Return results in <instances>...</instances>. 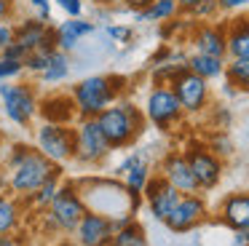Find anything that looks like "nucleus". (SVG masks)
<instances>
[{"mask_svg":"<svg viewBox=\"0 0 249 246\" xmlns=\"http://www.w3.org/2000/svg\"><path fill=\"white\" fill-rule=\"evenodd\" d=\"M6 176H8V193L17 198H30L51 174L62 171L59 163H51L35 144L27 142H11L6 153Z\"/></svg>","mask_w":249,"mask_h":246,"instance_id":"nucleus-1","label":"nucleus"},{"mask_svg":"<svg viewBox=\"0 0 249 246\" xmlns=\"http://www.w3.org/2000/svg\"><path fill=\"white\" fill-rule=\"evenodd\" d=\"M97 123L107 139L110 150H131L147 128V118L131 99H118L97 115Z\"/></svg>","mask_w":249,"mask_h":246,"instance_id":"nucleus-2","label":"nucleus"},{"mask_svg":"<svg viewBox=\"0 0 249 246\" xmlns=\"http://www.w3.org/2000/svg\"><path fill=\"white\" fill-rule=\"evenodd\" d=\"M124 86H129V78L115 72L89 75V78H81L78 83H72L70 96L75 102L78 118H97L105 107L124 99Z\"/></svg>","mask_w":249,"mask_h":246,"instance_id":"nucleus-3","label":"nucleus"},{"mask_svg":"<svg viewBox=\"0 0 249 246\" xmlns=\"http://www.w3.org/2000/svg\"><path fill=\"white\" fill-rule=\"evenodd\" d=\"M86 211L89 209L81 198L78 185L72 179H62L54 201H51L49 209L43 211V228L54 235H72Z\"/></svg>","mask_w":249,"mask_h":246,"instance_id":"nucleus-4","label":"nucleus"},{"mask_svg":"<svg viewBox=\"0 0 249 246\" xmlns=\"http://www.w3.org/2000/svg\"><path fill=\"white\" fill-rule=\"evenodd\" d=\"M142 112H145L147 123L153 128H158L161 134H172L177 131L185 123V110L177 102L172 86H150L145 96V105H142Z\"/></svg>","mask_w":249,"mask_h":246,"instance_id":"nucleus-5","label":"nucleus"},{"mask_svg":"<svg viewBox=\"0 0 249 246\" xmlns=\"http://www.w3.org/2000/svg\"><path fill=\"white\" fill-rule=\"evenodd\" d=\"M0 102L3 112L11 123L19 128H30L33 121L38 118V86L33 80H19V83H3L0 86Z\"/></svg>","mask_w":249,"mask_h":246,"instance_id":"nucleus-6","label":"nucleus"},{"mask_svg":"<svg viewBox=\"0 0 249 246\" xmlns=\"http://www.w3.org/2000/svg\"><path fill=\"white\" fill-rule=\"evenodd\" d=\"M182 155L188 158L190 171H193L201 193H212V190L220 187L222 174H225V160L217 158V155L206 147V142H201V139H188L185 147H182Z\"/></svg>","mask_w":249,"mask_h":246,"instance_id":"nucleus-7","label":"nucleus"},{"mask_svg":"<svg viewBox=\"0 0 249 246\" xmlns=\"http://www.w3.org/2000/svg\"><path fill=\"white\" fill-rule=\"evenodd\" d=\"M110 153L113 150H110L97 118H78L75 121V155H72V160L94 169V166H102Z\"/></svg>","mask_w":249,"mask_h":246,"instance_id":"nucleus-8","label":"nucleus"},{"mask_svg":"<svg viewBox=\"0 0 249 246\" xmlns=\"http://www.w3.org/2000/svg\"><path fill=\"white\" fill-rule=\"evenodd\" d=\"M35 147L51 160V163L65 166L67 160H72L75 155V123L65 126V123H46L40 121V126L35 128Z\"/></svg>","mask_w":249,"mask_h":246,"instance_id":"nucleus-9","label":"nucleus"},{"mask_svg":"<svg viewBox=\"0 0 249 246\" xmlns=\"http://www.w3.org/2000/svg\"><path fill=\"white\" fill-rule=\"evenodd\" d=\"M169 86H172L174 96H177V102L182 105V110H185L188 118L204 115V112L212 107V86H209V80L198 78V75L190 72V70H182V72H179Z\"/></svg>","mask_w":249,"mask_h":246,"instance_id":"nucleus-10","label":"nucleus"},{"mask_svg":"<svg viewBox=\"0 0 249 246\" xmlns=\"http://www.w3.org/2000/svg\"><path fill=\"white\" fill-rule=\"evenodd\" d=\"M206 219H209V206H206L204 193H190V195L179 198V203L174 206V211L166 217L163 225H166L172 233L185 235V233L198 230Z\"/></svg>","mask_w":249,"mask_h":246,"instance_id":"nucleus-11","label":"nucleus"},{"mask_svg":"<svg viewBox=\"0 0 249 246\" xmlns=\"http://www.w3.org/2000/svg\"><path fill=\"white\" fill-rule=\"evenodd\" d=\"M142 198H145L147 209H150V217L156 222H166V217L174 211V206L179 203L182 193H177L158 171H153V176L147 179L145 190H142Z\"/></svg>","mask_w":249,"mask_h":246,"instance_id":"nucleus-12","label":"nucleus"},{"mask_svg":"<svg viewBox=\"0 0 249 246\" xmlns=\"http://www.w3.org/2000/svg\"><path fill=\"white\" fill-rule=\"evenodd\" d=\"M158 174H161L177 193H182V195L201 193L198 182H196L193 171H190L188 158L182 155V150H169V153H163L161 163H158Z\"/></svg>","mask_w":249,"mask_h":246,"instance_id":"nucleus-13","label":"nucleus"},{"mask_svg":"<svg viewBox=\"0 0 249 246\" xmlns=\"http://www.w3.org/2000/svg\"><path fill=\"white\" fill-rule=\"evenodd\" d=\"M190 46H193L196 53L228 59L225 21H198V24H193L190 27Z\"/></svg>","mask_w":249,"mask_h":246,"instance_id":"nucleus-14","label":"nucleus"},{"mask_svg":"<svg viewBox=\"0 0 249 246\" xmlns=\"http://www.w3.org/2000/svg\"><path fill=\"white\" fill-rule=\"evenodd\" d=\"M113 233H115V228L107 217H102L97 211H86L83 219L78 222L75 233H72V241L78 246H110Z\"/></svg>","mask_w":249,"mask_h":246,"instance_id":"nucleus-15","label":"nucleus"},{"mask_svg":"<svg viewBox=\"0 0 249 246\" xmlns=\"http://www.w3.org/2000/svg\"><path fill=\"white\" fill-rule=\"evenodd\" d=\"M38 115H40V121H46V123H65V126H72V123L78 121L75 102H72L70 94H62V91L40 96Z\"/></svg>","mask_w":249,"mask_h":246,"instance_id":"nucleus-16","label":"nucleus"},{"mask_svg":"<svg viewBox=\"0 0 249 246\" xmlns=\"http://www.w3.org/2000/svg\"><path fill=\"white\" fill-rule=\"evenodd\" d=\"M217 219L228 230H247L249 228V193L236 190L228 193L217 206Z\"/></svg>","mask_w":249,"mask_h":246,"instance_id":"nucleus-17","label":"nucleus"},{"mask_svg":"<svg viewBox=\"0 0 249 246\" xmlns=\"http://www.w3.org/2000/svg\"><path fill=\"white\" fill-rule=\"evenodd\" d=\"M56 27V46L59 51L65 53H72L78 46H81L83 37H89L94 30H97V21H91L89 16H75V19H62Z\"/></svg>","mask_w":249,"mask_h":246,"instance_id":"nucleus-18","label":"nucleus"},{"mask_svg":"<svg viewBox=\"0 0 249 246\" xmlns=\"http://www.w3.org/2000/svg\"><path fill=\"white\" fill-rule=\"evenodd\" d=\"M228 59H249V14H236L225 19Z\"/></svg>","mask_w":249,"mask_h":246,"instance_id":"nucleus-19","label":"nucleus"},{"mask_svg":"<svg viewBox=\"0 0 249 246\" xmlns=\"http://www.w3.org/2000/svg\"><path fill=\"white\" fill-rule=\"evenodd\" d=\"M46 30H49V21L38 19V16H24L22 21L14 24V43H19L24 51H35L43 40Z\"/></svg>","mask_w":249,"mask_h":246,"instance_id":"nucleus-20","label":"nucleus"},{"mask_svg":"<svg viewBox=\"0 0 249 246\" xmlns=\"http://www.w3.org/2000/svg\"><path fill=\"white\" fill-rule=\"evenodd\" d=\"M225 62L228 59H220V56H209V53H188V70L190 72H196L198 78L204 80H220L222 75H225Z\"/></svg>","mask_w":249,"mask_h":246,"instance_id":"nucleus-21","label":"nucleus"},{"mask_svg":"<svg viewBox=\"0 0 249 246\" xmlns=\"http://www.w3.org/2000/svg\"><path fill=\"white\" fill-rule=\"evenodd\" d=\"M182 14L177 5V0H153L150 5H145L142 11H134V21L145 24V21H172Z\"/></svg>","mask_w":249,"mask_h":246,"instance_id":"nucleus-22","label":"nucleus"},{"mask_svg":"<svg viewBox=\"0 0 249 246\" xmlns=\"http://www.w3.org/2000/svg\"><path fill=\"white\" fill-rule=\"evenodd\" d=\"M22 198L17 195H6V193H0V235L6 233H17V228L22 225Z\"/></svg>","mask_w":249,"mask_h":246,"instance_id":"nucleus-23","label":"nucleus"},{"mask_svg":"<svg viewBox=\"0 0 249 246\" xmlns=\"http://www.w3.org/2000/svg\"><path fill=\"white\" fill-rule=\"evenodd\" d=\"M150 176H153V163H150V158H147V155H142V158L137 160V163L131 166L124 176H121V182L126 185V190H129V193L142 195V190H145V185H147V179H150Z\"/></svg>","mask_w":249,"mask_h":246,"instance_id":"nucleus-24","label":"nucleus"},{"mask_svg":"<svg viewBox=\"0 0 249 246\" xmlns=\"http://www.w3.org/2000/svg\"><path fill=\"white\" fill-rule=\"evenodd\" d=\"M70 70H72L70 53H65V51H59V48H56V51L49 56V64H46V70L38 75V78H40V83H46V86L62 83V80L70 75Z\"/></svg>","mask_w":249,"mask_h":246,"instance_id":"nucleus-25","label":"nucleus"},{"mask_svg":"<svg viewBox=\"0 0 249 246\" xmlns=\"http://www.w3.org/2000/svg\"><path fill=\"white\" fill-rule=\"evenodd\" d=\"M62 174H65V171H56V174H51L49 179H46L43 185H40L38 190L33 193V195L24 198V203H27V206H33L35 211H46V209H49V203L54 201L59 185H62Z\"/></svg>","mask_w":249,"mask_h":246,"instance_id":"nucleus-26","label":"nucleus"},{"mask_svg":"<svg viewBox=\"0 0 249 246\" xmlns=\"http://www.w3.org/2000/svg\"><path fill=\"white\" fill-rule=\"evenodd\" d=\"M110 246H150V241H147L145 228H142L137 219H131V222H126V225H121V228H115Z\"/></svg>","mask_w":249,"mask_h":246,"instance_id":"nucleus-27","label":"nucleus"},{"mask_svg":"<svg viewBox=\"0 0 249 246\" xmlns=\"http://www.w3.org/2000/svg\"><path fill=\"white\" fill-rule=\"evenodd\" d=\"M222 78H225L238 94H249V59H228L225 75H222Z\"/></svg>","mask_w":249,"mask_h":246,"instance_id":"nucleus-28","label":"nucleus"},{"mask_svg":"<svg viewBox=\"0 0 249 246\" xmlns=\"http://www.w3.org/2000/svg\"><path fill=\"white\" fill-rule=\"evenodd\" d=\"M206 147H209L217 158H222V160L231 158V155L236 153V144H233L231 134H228L225 128H214V131L206 137Z\"/></svg>","mask_w":249,"mask_h":246,"instance_id":"nucleus-29","label":"nucleus"},{"mask_svg":"<svg viewBox=\"0 0 249 246\" xmlns=\"http://www.w3.org/2000/svg\"><path fill=\"white\" fill-rule=\"evenodd\" d=\"M54 53V51H51ZM51 53H46V51H30L27 53V59H24V72H30V75H40L46 70V64H49V56Z\"/></svg>","mask_w":249,"mask_h":246,"instance_id":"nucleus-30","label":"nucleus"},{"mask_svg":"<svg viewBox=\"0 0 249 246\" xmlns=\"http://www.w3.org/2000/svg\"><path fill=\"white\" fill-rule=\"evenodd\" d=\"M220 14V5L217 0H201L193 11H190V19H198V21H212L214 16Z\"/></svg>","mask_w":249,"mask_h":246,"instance_id":"nucleus-31","label":"nucleus"},{"mask_svg":"<svg viewBox=\"0 0 249 246\" xmlns=\"http://www.w3.org/2000/svg\"><path fill=\"white\" fill-rule=\"evenodd\" d=\"M105 35L113 43H129L131 37H134V30H131L129 24H107L105 27Z\"/></svg>","mask_w":249,"mask_h":246,"instance_id":"nucleus-32","label":"nucleus"},{"mask_svg":"<svg viewBox=\"0 0 249 246\" xmlns=\"http://www.w3.org/2000/svg\"><path fill=\"white\" fill-rule=\"evenodd\" d=\"M24 75V64L22 62H8L0 56V80H11V78H22Z\"/></svg>","mask_w":249,"mask_h":246,"instance_id":"nucleus-33","label":"nucleus"},{"mask_svg":"<svg viewBox=\"0 0 249 246\" xmlns=\"http://www.w3.org/2000/svg\"><path fill=\"white\" fill-rule=\"evenodd\" d=\"M54 5L67 16V19H75V16H83V0H54Z\"/></svg>","mask_w":249,"mask_h":246,"instance_id":"nucleus-34","label":"nucleus"},{"mask_svg":"<svg viewBox=\"0 0 249 246\" xmlns=\"http://www.w3.org/2000/svg\"><path fill=\"white\" fill-rule=\"evenodd\" d=\"M217 5H220V14H228V16L249 11V0H217Z\"/></svg>","mask_w":249,"mask_h":246,"instance_id":"nucleus-35","label":"nucleus"},{"mask_svg":"<svg viewBox=\"0 0 249 246\" xmlns=\"http://www.w3.org/2000/svg\"><path fill=\"white\" fill-rule=\"evenodd\" d=\"M30 8L35 11V16L43 21H51V8H54V0H27Z\"/></svg>","mask_w":249,"mask_h":246,"instance_id":"nucleus-36","label":"nucleus"},{"mask_svg":"<svg viewBox=\"0 0 249 246\" xmlns=\"http://www.w3.org/2000/svg\"><path fill=\"white\" fill-rule=\"evenodd\" d=\"M142 155H145V153H142V150H131V153H126V158H124V160H121V163H118V166H115V171H113V174H115V176H118V179H121V176H124V174H126V171H129V169H131V166H134V163H137V160H140V158H142Z\"/></svg>","mask_w":249,"mask_h":246,"instance_id":"nucleus-37","label":"nucleus"},{"mask_svg":"<svg viewBox=\"0 0 249 246\" xmlns=\"http://www.w3.org/2000/svg\"><path fill=\"white\" fill-rule=\"evenodd\" d=\"M27 53H30V51H24V48L19 46V43H11V46H6L3 51H0V56H3V59H8V62H22V64H24Z\"/></svg>","mask_w":249,"mask_h":246,"instance_id":"nucleus-38","label":"nucleus"},{"mask_svg":"<svg viewBox=\"0 0 249 246\" xmlns=\"http://www.w3.org/2000/svg\"><path fill=\"white\" fill-rule=\"evenodd\" d=\"M11 43H14V24L3 21V24H0V51L6 46H11Z\"/></svg>","mask_w":249,"mask_h":246,"instance_id":"nucleus-39","label":"nucleus"},{"mask_svg":"<svg viewBox=\"0 0 249 246\" xmlns=\"http://www.w3.org/2000/svg\"><path fill=\"white\" fill-rule=\"evenodd\" d=\"M14 11H17V3H11V0H0V24L11 19Z\"/></svg>","mask_w":249,"mask_h":246,"instance_id":"nucleus-40","label":"nucleus"},{"mask_svg":"<svg viewBox=\"0 0 249 246\" xmlns=\"http://www.w3.org/2000/svg\"><path fill=\"white\" fill-rule=\"evenodd\" d=\"M231 246H249V230H231Z\"/></svg>","mask_w":249,"mask_h":246,"instance_id":"nucleus-41","label":"nucleus"},{"mask_svg":"<svg viewBox=\"0 0 249 246\" xmlns=\"http://www.w3.org/2000/svg\"><path fill=\"white\" fill-rule=\"evenodd\" d=\"M0 246H22V241L14 233H6V235H0Z\"/></svg>","mask_w":249,"mask_h":246,"instance_id":"nucleus-42","label":"nucleus"},{"mask_svg":"<svg viewBox=\"0 0 249 246\" xmlns=\"http://www.w3.org/2000/svg\"><path fill=\"white\" fill-rule=\"evenodd\" d=\"M153 0H126V8L129 11H142L145 5H150Z\"/></svg>","mask_w":249,"mask_h":246,"instance_id":"nucleus-43","label":"nucleus"},{"mask_svg":"<svg viewBox=\"0 0 249 246\" xmlns=\"http://www.w3.org/2000/svg\"><path fill=\"white\" fill-rule=\"evenodd\" d=\"M198 3H201V0H177V5H179V11H182V14H190V11H193Z\"/></svg>","mask_w":249,"mask_h":246,"instance_id":"nucleus-44","label":"nucleus"},{"mask_svg":"<svg viewBox=\"0 0 249 246\" xmlns=\"http://www.w3.org/2000/svg\"><path fill=\"white\" fill-rule=\"evenodd\" d=\"M102 8H126V0H99Z\"/></svg>","mask_w":249,"mask_h":246,"instance_id":"nucleus-45","label":"nucleus"},{"mask_svg":"<svg viewBox=\"0 0 249 246\" xmlns=\"http://www.w3.org/2000/svg\"><path fill=\"white\" fill-rule=\"evenodd\" d=\"M222 94H225V96H238V91H236V88H233V86L225 80V83H222Z\"/></svg>","mask_w":249,"mask_h":246,"instance_id":"nucleus-46","label":"nucleus"},{"mask_svg":"<svg viewBox=\"0 0 249 246\" xmlns=\"http://www.w3.org/2000/svg\"><path fill=\"white\" fill-rule=\"evenodd\" d=\"M59 246H78V244H75L72 238H62V244H59Z\"/></svg>","mask_w":249,"mask_h":246,"instance_id":"nucleus-47","label":"nucleus"},{"mask_svg":"<svg viewBox=\"0 0 249 246\" xmlns=\"http://www.w3.org/2000/svg\"><path fill=\"white\" fill-rule=\"evenodd\" d=\"M83 5H99V0H83Z\"/></svg>","mask_w":249,"mask_h":246,"instance_id":"nucleus-48","label":"nucleus"},{"mask_svg":"<svg viewBox=\"0 0 249 246\" xmlns=\"http://www.w3.org/2000/svg\"><path fill=\"white\" fill-rule=\"evenodd\" d=\"M11 3H19V0H11Z\"/></svg>","mask_w":249,"mask_h":246,"instance_id":"nucleus-49","label":"nucleus"},{"mask_svg":"<svg viewBox=\"0 0 249 246\" xmlns=\"http://www.w3.org/2000/svg\"><path fill=\"white\" fill-rule=\"evenodd\" d=\"M0 139H3V134H0Z\"/></svg>","mask_w":249,"mask_h":246,"instance_id":"nucleus-50","label":"nucleus"},{"mask_svg":"<svg viewBox=\"0 0 249 246\" xmlns=\"http://www.w3.org/2000/svg\"><path fill=\"white\" fill-rule=\"evenodd\" d=\"M247 230H249V228H247Z\"/></svg>","mask_w":249,"mask_h":246,"instance_id":"nucleus-51","label":"nucleus"}]
</instances>
